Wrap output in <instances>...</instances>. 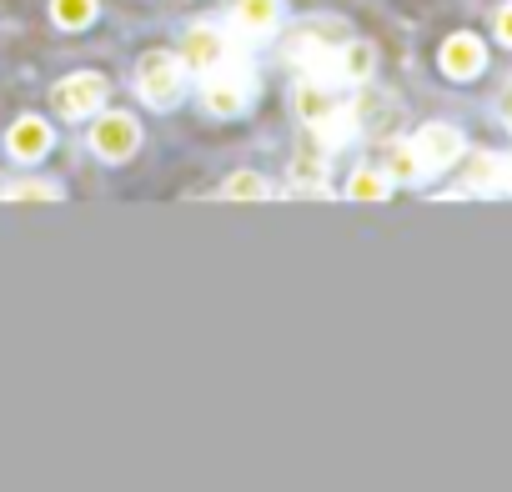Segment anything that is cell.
Returning a JSON list of instances; mask_svg holds the SVG:
<instances>
[{
	"label": "cell",
	"instance_id": "6da1fadb",
	"mask_svg": "<svg viewBox=\"0 0 512 492\" xmlns=\"http://www.w3.org/2000/svg\"><path fill=\"white\" fill-rule=\"evenodd\" d=\"M136 91H141V101L156 106V111L176 106L181 91H186V61H181V56H166V51H151V56L136 66Z\"/></svg>",
	"mask_w": 512,
	"mask_h": 492
},
{
	"label": "cell",
	"instance_id": "7a4b0ae2",
	"mask_svg": "<svg viewBox=\"0 0 512 492\" xmlns=\"http://www.w3.org/2000/svg\"><path fill=\"white\" fill-rule=\"evenodd\" d=\"M251 91H256V81H251V71L241 66V56H236V61L221 56V61L206 71V106H211L216 116H236V111H246Z\"/></svg>",
	"mask_w": 512,
	"mask_h": 492
},
{
	"label": "cell",
	"instance_id": "3957f363",
	"mask_svg": "<svg viewBox=\"0 0 512 492\" xmlns=\"http://www.w3.org/2000/svg\"><path fill=\"white\" fill-rule=\"evenodd\" d=\"M101 101H106V81H101L96 71L66 76V81H56V91H51V106H56V116H66V121H86V116H96Z\"/></svg>",
	"mask_w": 512,
	"mask_h": 492
},
{
	"label": "cell",
	"instance_id": "277c9868",
	"mask_svg": "<svg viewBox=\"0 0 512 492\" xmlns=\"http://www.w3.org/2000/svg\"><path fill=\"white\" fill-rule=\"evenodd\" d=\"M407 146H412V156H417L422 176H427V171H447V166L462 156V131H457V126H437V121H432V126H422Z\"/></svg>",
	"mask_w": 512,
	"mask_h": 492
},
{
	"label": "cell",
	"instance_id": "5b68a950",
	"mask_svg": "<svg viewBox=\"0 0 512 492\" xmlns=\"http://www.w3.org/2000/svg\"><path fill=\"white\" fill-rule=\"evenodd\" d=\"M136 141H141V126H136L131 116H121V111L101 116L96 131H91V151H96L101 161H126V156L136 151Z\"/></svg>",
	"mask_w": 512,
	"mask_h": 492
},
{
	"label": "cell",
	"instance_id": "8992f818",
	"mask_svg": "<svg viewBox=\"0 0 512 492\" xmlns=\"http://www.w3.org/2000/svg\"><path fill=\"white\" fill-rule=\"evenodd\" d=\"M287 56H292L312 81H322V86H337V81H342V61H337V51H332L327 41H317V36H297Z\"/></svg>",
	"mask_w": 512,
	"mask_h": 492
},
{
	"label": "cell",
	"instance_id": "52a82bcc",
	"mask_svg": "<svg viewBox=\"0 0 512 492\" xmlns=\"http://www.w3.org/2000/svg\"><path fill=\"white\" fill-rule=\"evenodd\" d=\"M487 66V51H482V41L477 36H452L447 46H442V71L452 76V81H472L477 71Z\"/></svg>",
	"mask_w": 512,
	"mask_h": 492
},
{
	"label": "cell",
	"instance_id": "ba28073f",
	"mask_svg": "<svg viewBox=\"0 0 512 492\" xmlns=\"http://www.w3.org/2000/svg\"><path fill=\"white\" fill-rule=\"evenodd\" d=\"M357 131H362V121H357V111L342 106V101L312 121V136H317L322 146H347V141H357Z\"/></svg>",
	"mask_w": 512,
	"mask_h": 492
},
{
	"label": "cell",
	"instance_id": "9c48e42d",
	"mask_svg": "<svg viewBox=\"0 0 512 492\" xmlns=\"http://www.w3.org/2000/svg\"><path fill=\"white\" fill-rule=\"evenodd\" d=\"M231 21H236V31H246V36H267V31H277V21H282V0H236Z\"/></svg>",
	"mask_w": 512,
	"mask_h": 492
},
{
	"label": "cell",
	"instance_id": "30bf717a",
	"mask_svg": "<svg viewBox=\"0 0 512 492\" xmlns=\"http://www.w3.org/2000/svg\"><path fill=\"white\" fill-rule=\"evenodd\" d=\"M221 56H231L221 31H206V26H201V31H191V36L181 41V61H186V66H196V71H211Z\"/></svg>",
	"mask_w": 512,
	"mask_h": 492
},
{
	"label": "cell",
	"instance_id": "8fae6325",
	"mask_svg": "<svg viewBox=\"0 0 512 492\" xmlns=\"http://www.w3.org/2000/svg\"><path fill=\"white\" fill-rule=\"evenodd\" d=\"M11 156L16 161H36V156H46L51 151V126L46 121H36V116H26V121H16L11 126Z\"/></svg>",
	"mask_w": 512,
	"mask_h": 492
},
{
	"label": "cell",
	"instance_id": "7c38bea8",
	"mask_svg": "<svg viewBox=\"0 0 512 492\" xmlns=\"http://www.w3.org/2000/svg\"><path fill=\"white\" fill-rule=\"evenodd\" d=\"M472 191H497V196H512V156H477L472 171H467Z\"/></svg>",
	"mask_w": 512,
	"mask_h": 492
},
{
	"label": "cell",
	"instance_id": "4fadbf2b",
	"mask_svg": "<svg viewBox=\"0 0 512 492\" xmlns=\"http://www.w3.org/2000/svg\"><path fill=\"white\" fill-rule=\"evenodd\" d=\"M337 61H342V81H367V76H372V46H367V41L342 46Z\"/></svg>",
	"mask_w": 512,
	"mask_h": 492
},
{
	"label": "cell",
	"instance_id": "5bb4252c",
	"mask_svg": "<svg viewBox=\"0 0 512 492\" xmlns=\"http://www.w3.org/2000/svg\"><path fill=\"white\" fill-rule=\"evenodd\" d=\"M51 16H56V26L81 31V26H91V16H96V0H51Z\"/></svg>",
	"mask_w": 512,
	"mask_h": 492
},
{
	"label": "cell",
	"instance_id": "9a60e30c",
	"mask_svg": "<svg viewBox=\"0 0 512 492\" xmlns=\"http://www.w3.org/2000/svg\"><path fill=\"white\" fill-rule=\"evenodd\" d=\"M221 196H231V201H236V196H241V201H267V196H272V186H267L262 176L241 171V176H231V181L221 186Z\"/></svg>",
	"mask_w": 512,
	"mask_h": 492
},
{
	"label": "cell",
	"instance_id": "2e32d148",
	"mask_svg": "<svg viewBox=\"0 0 512 492\" xmlns=\"http://www.w3.org/2000/svg\"><path fill=\"white\" fill-rule=\"evenodd\" d=\"M347 196H352V201H382V196H387V176H382V171H357V176L347 181Z\"/></svg>",
	"mask_w": 512,
	"mask_h": 492
},
{
	"label": "cell",
	"instance_id": "e0dca14e",
	"mask_svg": "<svg viewBox=\"0 0 512 492\" xmlns=\"http://www.w3.org/2000/svg\"><path fill=\"white\" fill-rule=\"evenodd\" d=\"M6 201H61V186H51V181H21V186H6Z\"/></svg>",
	"mask_w": 512,
	"mask_h": 492
},
{
	"label": "cell",
	"instance_id": "ac0fdd59",
	"mask_svg": "<svg viewBox=\"0 0 512 492\" xmlns=\"http://www.w3.org/2000/svg\"><path fill=\"white\" fill-rule=\"evenodd\" d=\"M417 176H422V166H417L412 146H402V151L392 156V181H417Z\"/></svg>",
	"mask_w": 512,
	"mask_h": 492
},
{
	"label": "cell",
	"instance_id": "d6986e66",
	"mask_svg": "<svg viewBox=\"0 0 512 492\" xmlns=\"http://www.w3.org/2000/svg\"><path fill=\"white\" fill-rule=\"evenodd\" d=\"M497 41H502V46H512V6H502V11H497Z\"/></svg>",
	"mask_w": 512,
	"mask_h": 492
},
{
	"label": "cell",
	"instance_id": "ffe728a7",
	"mask_svg": "<svg viewBox=\"0 0 512 492\" xmlns=\"http://www.w3.org/2000/svg\"><path fill=\"white\" fill-rule=\"evenodd\" d=\"M502 121H507V131H512V86L502 91Z\"/></svg>",
	"mask_w": 512,
	"mask_h": 492
}]
</instances>
